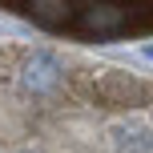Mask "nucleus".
<instances>
[{
  "label": "nucleus",
  "mask_w": 153,
  "mask_h": 153,
  "mask_svg": "<svg viewBox=\"0 0 153 153\" xmlns=\"http://www.w3.org/2000/svg\"><path fill=\"white\" fill-rule=\"evenodd\" d=\"M0 12L20 16L53 36L129 40L153 36V4H97V0H0Z\"/></svg>",
  "instance_id": "1"
}]
</instances>
